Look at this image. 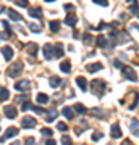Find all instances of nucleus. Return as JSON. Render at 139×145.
I'll return each mask as SVG.
<instances>
[{"instance_id":"f8f14e48","label":"nucleus","mask_w":139,"mask_h":145,"mask_svg":"<svg viewBox=\"0 0 139 145\" xmlns=\"http://www.w3.org/2000/svg\"><path fill=\"white\" fill-rule=\"evenodd\" d=\"M2 53H3V57H5L7 61H10L11 57H13V50H11V47H2Z\"/></svg>"},{"instance_id":"aec40b11","label":"nucleus","mask_w":139,"mask_h":145,"mask_svg":"<svg viewBox=\"0 0 139 145\" xmlns=\"http://www.w3.org/2000/svg\"><path fill=\"white\" fill-rule=\"evenodd\" d=\"M60 69H62L63 72H70V71H71V63H70V60L60 63Z\"/></svg>"},{"instance_id":"c756f323","label":"nucleus","mask_w":139,"mask_h":145,"mask_svg":"<svg viewBox=\"0 0 139 145\" xmlns=\"http://www.w3.org/2000/svg\"><path fill=\"white\" fill-rule=\"evenodd\" d=\"M13 3L18 5V7H23V8H26V7L29 5V2H28V0H13Z\"/></svg>"},{"instance_id":"a19ab883","label":"nucleus","mask_w":139,"mask_h":145,"mask_svg":"<svg viewBox=\"0 0 139 145\" xmlns=\"http://www.w3.org/2000/svg\"><path fill=\"white\" fill-rule=\"evenodd\" d=\"M24 145H34V139H32V137H28V139H24Z\"/></svg>"},{"instance_id":"f03ea898","label":"nucleus","mask_w":139,"mask_h":145,"mask_svg":"<svg viewBox=\"0 0 139 145\" xmlns=\"http://www.w3.org/2000/svg\"><path fill=\"white\" fill-rule=\"evenodd\" d=\"M121 72H123V76L126 79H129V81H133V82H136L138 81V76H136V71H134L131 66H123L121 68Z\"/></svg>"},{"instance_id":"e433bc0d","label":"nucleus","mask_w":139,"mask_h":145,"mask_svg":"<svg viewBox=\"0 0 139 145\" xmlns=\"http://www.w3.org/2000/svg\"><path fill=\"white\" fill-rule=\"evenodd\" d=\"M28 110H32V103L26 100V103H23V111H28Z\"/></svg>"},{"instance_id":"de8ad7c7","label":"nucleus","mask_w":139,"mask_h":145,"mask_svg":"<svg viewBox=\"0 0 139 145\" xmlns=\"http://www.w3.org/2000/svg\"><path fill=\"white\" fill-rule=\"evenodd\" d=\"M2 11H7V8H5V7H3V5L0 7V13H2Z\"/></svg>"},{"instance_id":"603ef678","label":"nucleus","mask_w":139,"mask_h":145,"mask_svg":"<svg viewBox=\"0 0 139 145\" xmlns=\"http://www.w3.org/2000/svg\"><path fill=\"white\" fill-rule=\"evenodd\" d=\"M138 16H139V15H138Z\"/></svg>"},{"instance_id":"7c9ffc66","label":"nucleus","mask_w":139,"mask_h":145,"mask_svg":"<svg viewBox=\"0 0 139 145\" xmlns=\"http://www.w3.org/2000/svg\"><path fill=\"white\" fill-rule=\"evenodd\" d=\"M41 134H42V135H45V137H50L53 132H52V129H49V127H44V129L41 131Z\"/></svg>"},{"instance_id":"9b49d317","label":"nucleus","mask_w":139,"mask_h":145,"mask_svg":"<svg viewBox=\"0 0 139 145\" xmlns=\"http://www.w3.org/2000/svg\"><path fill=\"white\" fill-rule=\"evenodd\" d=\"M110 135H112V139H120V137H121V129H120L118 124H113V126H112Z\"/></svg>"},{"instance_id":"09e8293b","label":"nucleus","mask_w":139,"mask_h":145,"mask_svg":"<svg viewBox=\"0 0 139 145\" xmlns=\"http://www.w3.org/2000/svg\"><path fill=\"white\" fill-rule=\"evenodd\" d=\"M10 145H20V142H13V144H10Z\"/></svg>"},{"instance_id":"3c124183","label":"nucleus","mask_w":139,"mask_h":145,"mask_svg":"<svg viewBox=\"0 0 139 145\" xmlns=\"http://www.w3.org/2000/svg\"><path fill=\"white\" fill-rule=\"evenodd\" d=\"M45 2H55V0H45Z\"/></svg>"},{"instance_id":"ddd939ff","label":"nucleus","mask_w":139,"mask_h":145,"mask_svg":"<svg viewBox=\"0 0 139 145\" xmlns=\"http://www.w3.org/2000/svg\"><path fill=\"white\" fill-rule=\"evenodd\" d=\"M76 84L81 90H88V82H86V79L82 78V76H78L76 78Z\"/></svg>"},{"instance_id":"a18cd8bd","label":"nucleus","mask_w":139,"mask_h":145,"mask_svg":"<svg viewBox=\"0 0 139 145\" xmlns=\"http://www.w3.org/2000/svg\"><path fill=\"white\" fill-rule=\"evenodd\" d=\"M45 145H57V142H55L53 139H49V140L45 142Z\"/></svg>"},{"instance_id":"2f4dec72","label":"nucleus","mask_w":139,"mask_h":145,"mask_svg":"<svg viewBox=\"0 0 139 145\" xmlns=\"http://www.w3.org/2000/svg\"><path fill=\"white\" fill-rule=\"evenodd\" d=\"M62 144L63 145H73V142H71V139H70L68 135H63L62 137Z\"/></svg>"},{"instance_id":"37998d69","label":"nucleus","mask_w":139,"mask_h":145,"mask_svg":"<svg viewBox=\"0 0 139 145\" xmlns=\"http://www.w3.org/2000/svg\"><path fill=\"white\" fill-rule=\"evenodd\" d=\"M113 66H115V68H123V65H121V61L115 60V61H113Z\"/></svg>"},{"instance_id":"ea45409f","label":"nucleus","mask_w":139,"mask_h":145,"mask_svg":"<svg viewBox=\"0 0 139 145\" xmlns=\"http://www.w3.org/2000/svg\"><path fill=\"white\" fill-rule=\"evenodd\" d=\"M129 11H131V13H138V2H134L133 5H131V8H129Z\"/></svg>"},{"instance_id":"f704fd0d","label":"nucleus","mask_w":139,"mask_h":145,"mask_svg":"<svg viewBox=\"0 0 139 145\" xmlns=\"http://www.w3.org/2000/svg\"><path fill=\"white\" fill-rule=\"evenodd\" d=\"M57 129H58V131H62V132H65V131L68 129V126L65 124V123H58V124H57Z\"/></svg>"},{"instance_id":"a878e982","label":"nucleus","mask_w":139,"mask_h":145,"mask_svg":"<svg viewBox=\"0 0 139 145\" xmlns=\"http://www.w3.org/2000/svg\"><path fill=\"white\" fill-rule=\"evenodd\" d=\"M49 82H50V86H52L53 89H57L58 86L62 84V79H60V78H57V76H53V78H50V79H49Z\"/></svg>"},{"instance_id":"bb28decb","label":"nucleus","mask_w":139,"mask_h":145,"mask_svg":"<svg viewBox=\"0 0 139 145\" xmlns=\"http://www.w3.org/2000/svg\"><path fill=\"white\" fill-rule=\"evenodd\" d=\"M91 113H92L96 118H99V119H103V118H105V114H103V111H102L100 108H92V110H91Z\"/></svg>"},{"instance_id":"7ed1b4c3","label":"nucleus","mask_w":139,"mask_h":145,"mask_svg":"<svg viewBox=\"0 0 139 145\" xmlns=\"http://www.w3.org/2000/svg\"><path fill=\"white\" fill-rule=\"evenodd\" d=\"M21 71H23V63H15V65H11V66L8 68L7 74H8L10 78H15V76H20Z\"/></svg>"},{"instance_id":"423d86ee","label":"nucleus","mask_w":139,"mask_h":145,"mask_svg":"<svg viewBox=\"0 0 139 145\" xmlns=\"http://www.w3.org/2000/svg\"><path fill=\"white\" fill-rule=\"evenodd\" d=\"M42 53H44V58H45V60H52V58L55 57V55H53V47H52L50 44H45V45L42 47Z\"/></svg>"},{"instance_id":"4468645a","label":"nucleus","mask_w":139,"mask_h":145,"mask_svg":"<svg viewBox=\"0 0 139 145\" xmlns=\"http://www.w3.org/2000/svg\"><path fill=\"white\" fill-rule=\"evenodd\" d=\"M102 63H92V65H88V68H86V69H88L89 72H97V71H100V69H102Z\"/></svg>"},{"instance_id":"dca6fc26","label":"nucleus","mask_w":139,"mask_h":145,"mask_svg":"<svg viewBox=\"0 0 139 145\" xmlns=\"http://www.w3.org/2000/svg\"><path fill=\"white\" fill-rule=\"evenodd\" d=\"M62 114L67 119H73V118H74V113H73V110L70 108V106H65V108L62 110Z\"/></svg>"},{"instance_id":"6ab92c4d","label":"nucleus","mask_w":139,"mask_h":145,"mask_svg":"<svg viewBox=\"0 0 139 145\" xmlns=\"http://www.w3.org/2000/svg\"><path fill=\"white\" fill-rule=\"evenodd\" d=\"M53 50H55V52H53V55H55L57 58L63 57V45H62V44H55Z\"/></svg>"},{"instance_id":"4c0bfd02","label":"nucleus","mask_w":139,"mask_h":145,"mask_svg":"<svg viewBox=\"0 0 139 145\" xmlns=\"http://www.w3.org/2000/svg\"><path fill=\"white\" fill-rule=\"evenodd\" d=\"M94 3H97V5H102V7H107L108 5V2L107 0H92Z\"/></svg>"},{"instance_id":"9d476101","label":"nucleus","mask_w":139,"mask_h":145,"mask_svg":"<svg viewBox=\"0 0 139 145\" xmlns=\"http://www.w3.org/2000/svg\"><path fill=\"white\" fill-rule=\"evenodd\" d=\"M37 48H39V47H37V44H34V42H29V44L26 45V50H28V53H29L31 57H36L37 55Z\"/></svg>"},{"instance_id":"49530a36","label":"nucleus","mask_w":139,"mask_h":145,"mask_svg":"<svg viewBox=\"0 0 139 145\" xmlns=\"http://www.w3.org/2000/svg\"><path fill=\"white\" fill-rule=\"evenodd\" d=\"M121 145H133V142H131V140H125Z\"/></svg>"},{"instance_id":"5701e85b","label":"nucleus","mask_w":139,"mask_h":145,"mask_svg":"<svg viewBox=\"0 0 139 145\" xmlns=\"http://www.w3.org/2000/svg\"><path fill=\"white\" fill-rule=\"evenodd\" d=\"M7 11H8V15H10V18H11L13 21H21V20H23V18H21V15L18 13V11H15V10H10V8H8Z\"/></svg>"},{"instance_id":"58836bf2","label":"nucleus","mask_w":139,"mask_h":145,"mask_svg":"<svg viewBox=\"0 0 139 145\" xmlns=\"http://www.w3.org/2000/svg\"><path fill=\"white\" fill-rule=\"evenodd\" d=\"M32 110H34L36 113H39V114H44V113H45V110L41 108V106H32Z\"/></svg>"},{"instance_id":"4be33fe9","label":"nucleus","mask_w":139,"mask_h":145,"mask_svg":"<svg viewBox=\"0 0 139 145\" xmlns=\"http://www.w3.org/2000/svg\"><path fill=\"white\" fill-rule=\"evenodd\" d=\"M29 15H31L32 18H39V20H41L42 18V10L41 8H37V7L36 8H31V10H29Z\"/></svg>"},{"instance_id":"473e14b6","label":"nucleus","mask_w":139,"mask_h":145,"mask_svg":"<svg viewBox=\"0 0 139 145\" xmlns=\"http://www.w3.org/2000/svg\"><path fill=\"white\" fill-rule=\"evenodd\" d=\"M2 26L5 27L7 34H11V27H10V24H8V21H2Z\"/></svg>"},{"instance_id":"f3484780","label":"nucleus","mask_w":139,"mask_h":145,"mask_svg":"<svg viewBox=\"0 0 139 145\" xmlns=\"http://www.w3.org/2000/svg\"><path fill=\"white\" fill-rule=\"evenodd\" d=\"M36 100H37V103L39 105H45L47 102H49V95H45V93H37Z\"/></svg>"},{"instance_id":"1a4fd4ad","label":"nucleus","mask_w":139,"mask_h":145,"mask_svg":"<svg viewBox=\"0 0 139 145\" xmlns=\"http://www.w3.org/2000/svg\"><path fill=\"white\" fill-rule=\"evenodd\" d=\"M76 21H78V18H76V15H74V13H68L67 16H65V24H67V26H70V27H74L76 26Z\"/></svg>"},{"instance_id":"cd10ccee","label":"nucleus","mask_w":139,"mask_h":145,"mask_svg":"<svg viewBox=\"0 0 139 145\" xmlns=\"http://www.w3.org/2000/svg\"><path fill=\"white\" fill-rule=\"evenodd\" d=\"M86 129H88V123H86V121H82V123H81V127L78 126V127H76L74 131H76V134H78V135H81V134H82V132H84Z\"/></svg>"},{"instance_id":"79ce46f5","label":"nucleus","mask_w":139,"mask_h":145,"mask_svg":"<svg viewBox=\"0 0 139 145\" xmlns=\"http://www.w3.org/2000/svg\"><path fill=\"white\" fill-rule=\"evenodd\" d=\"M99 139H102V134H100V132H94V134H92V140H99Z\"/></svg>"},{"instance_id":"b1692460","label":"nucleus","mask_w":139,"mask_h":145,"mask_svg":"<svg viewBox=\"0 0 139 145\" xmlns=\"http://www.w3.org/2000/svg\"><path fill=\"white\" fill-rule=\"evenodd\" d=\"M28 27H29V31L31 32H41L42 31V26L41 24H37V23H29Z\"/></svg>"},{"instance_id":"f257e3e1","label":"nucleus","mask_w":139,"mask_h":145,"mask_svg":"<svg viewBox=\"0 0 139 145\" xmlns=\"http://www.w3.org/2000/svg\"><path fill=\"white\" fill-rule=\"evenodd\" d=\"M92 90L94 93L97 95V97H100L103 92H105V87H107V84H105V81H102V79H96V81H92Z\"/></svg>"},{"instance_id":"c9c22d12","label":"nucleus","mask_w":139,"mask_h":145,"mask_svg":"<svg viewBox=\"0 0 139 145\" xmlns=\"http://www.w3.org/2000/svg\"><path fill=\"white\" fill-rule=\"evenodd\" d=\"M82 40H84V44H91V42H92L91 34H84V36H82Z\"/></svg>"},{"instance_id":"c03bdc74","label":"nucleus","mask_w":139,"mask_h":145,"mask_svg":"<svg viewBox=\"0 0 139 145\" xmlns=\"http://www.w3.org/2000/svg\"><path fill=\"white\" fill-rule=\"evenodd\" d=\"M65 10H70V13H71V10H74V7L70 5V3H65Z\"/></svg>"},{"instance_id":"6e6552de","label":"nucleus","mask_w":139,"mask_h":145,"mask_svg":"<svg viewBox=\"0 0 139 145\" xmlns=\"http://www.w3.org/2000/svg\"><path fill=\"white\" fill-rule=\"evenodd\" d=\"M15 135H18V129H16V127H8V129L5 131V134L0 137V142H5L7 139H10V137H15Z\"/></svg>"},{"instance_id":"39448f33","label":"nucleus","mask_w":139,"mask_h":145,"mask_svg":"<svg viewBox=\"0 0 139 145\" xmlns=\"http://www.w3.org/2000/svg\"><path fill=\"white\" fill-rule=\"evenodd\" d=\"M15 90H18V92H28L29 90V81H26V79L18 81L15 84Z\"/></svg>"},{"instance_id":"0eeeda50","label":"nucleus","mask_w":139,"mask_h":145,"mask_svg":"<svg viewBox=\"0 0 139 145\" xmlns=\"http://www.w3.org/2000/svg\"><path fill=\"white\" fill-rule=\"evenodd\" d=\"M16 113H18V111H16L15 105H7L5 108H3V114H5L8 119H13L16 116Z\"/></svg>"},{"instance_id":"c85d7f7f","label":"nucleus","mask_w":139,"mask_h":145,"mask_svg":"<svg viewBox=\"0 0 139 145\" xmlns=\"http://www.w3.org/2000/svg\"><path fill=\"white\" fill-rule=\"evenodd\" d=\"M74 111H78V113L84 114L86 111H88V110H86V106H84L82 103H76V105H74Z\"/></svg>"},{"instance_id":"72a5a7b5","label":"nucleus","mask_w":139,"mask_h":145,"mask_svg":"<svg viewBox=\"0 0 139 145\" xmlns=\"http://www.w3.org/2000/svg\"><path fill=\"white\" fill-rule=\"evenodd\" d=\"M131 126H133V127H131L133 132L134 134H138V119H133V121H131Z\"/></svg>"},{"instance_id":"20e7f679","label":"nucleus","mask_w":139,"mask_h":145,"mask_svg":"<svg viewBox=\"0 0 139 145\" xmlns=\"http://www.w3.org/2000/svg\"><path fill=\"white\" fill-rule=\"evenodd\" d=\"M37 121L32 116H24V118L21 119V127H24V129H32V127H36Z\"/></svg>"},{"instance_id":"412c9836","label":"nucleus","mask_w":139,"mask_h":145,"mask_svg":"<svg viewBox=\"0 0 139 145\" xmlns=\"http://www.w3.org/2000/svg\"><path fill=\"white\" fill-rule=\"evenodd\" d=\"M47 114H49V116H47V123H52V121H53V119H55V118H57V116H58V113H57V110H53V108H52V110H49V111H47Z\"/></svg>"},{"instance_id":"2eb2a0df","label":"nucleus","mask_w":139,"mask_h":145,"mask_svg":"<svg viewBox=\"0 0 139 145\" xmlns=\"http://www.w3.org/2000/svg\"><path fill=\"white\" fill-rule=\"evenodd\" d=\"M10 99V92H8V89L5 87H0V102H5V100Z\"/></svg>"},{"instance_id":"8fccbe9b","label":"nucleus","mask_w":139,"mask_h":145,"mask_svg":"<svg viewBox=\"0 0 139 145\" xmlns=\"http://www.w3.org/2000/svg\"><path fill=\"white\" fill-rule=\"evenodd\" d=\"M126 2H129V3H134V2H136V0H126Z\"/></svg>"},{"instance_id":"393cba45","label":"nucleus","mask_w":139,"mask_h":145,"mask_svg":"<svg viewBox=\"0 0 139 145\" xmlns=\"http://www.w3.org/2000/svg\"><path fill=\"white\" fill-rule=\"evenodd\" d=\"M49 27H50L52 32H57L58 29H60V21H57V20L50 21V23H49Z\"/></svg>"},{"instance_id":"a211bd4d","label":"nucleus","mask_w":139,"mask_h":145,"mask_svg":"<svg viewBox=\"0 0 139 145\" xmlns=\"http://www.w3.org/2000/svg\"><path fill=\"white\" fill-rule=\"evenodd\" d=\"M97 45H99V47H102V48H105V47L108 45V37L99 36V37H97Z\"/></svg>"}]
</instances>
